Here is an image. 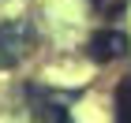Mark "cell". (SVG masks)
I'll list each match as a JSON object with an SVG mask.
<instances>
[{"label":"cell","instance_id":"obj_1","mask_svg":"<svg viewBox=\"0 0 131 123\" xmlns=\"http://www.w3.org/2000/svg\"><path fill=\"white\" fill-rule=\"evenodd\" d=\"M86 49H90V56L97 63H112V60H124V56L131 52V41H127L124 30H112V26H109V30H97V34H94Z\"/></svg>","mask_w":131,"mask_h":123},{"label":"cell","instance_id":"obj_2","mask_svg":"<svg viewBox=\"0 0 131 123\" xmlns=\"http://www.w3.org/2000/svg\"><path fill=\"white\" fill-rule=\"evenodd\" d=\"M30 41H34V30L26 22H4L0 26V63H15L30 52Z\"/></svg>","mask_w":131,"mask_h":123},{"label":"cell","instance_id":"obj_3","mask_svg":"<svg viewBox=\"0 0 131 123\" xmlns=\"http://www.w3.org/2000/svg\"><path fill=\"white\" fill-rule=\"evenodd\" d=\"M116 119L131 123V75L120 78V86H116Z\"/></svg>","mask_w":131,"mask_h":123},{"label":"cell","instance_id":"obj_4","mask_svg":"<svg viewBox=\"0 0 131 123\" xmlns=\"http://www.w3.org/2000/svg\"><path fill=\"white\" fill-rule=\"evenodd\" d=\"M34 116L38 119H56V123H68V112L60 104H34Z\"/></svg>","mask_w":131,"mask_h":123}]
</instances>
